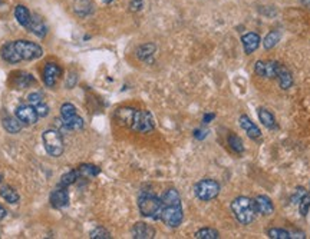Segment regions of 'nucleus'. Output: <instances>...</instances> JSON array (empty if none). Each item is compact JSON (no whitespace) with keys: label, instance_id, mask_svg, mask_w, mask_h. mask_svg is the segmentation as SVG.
<instances>
[{"label":"nucleus","instance_id":"44","mask_svg":"<svg viewBox=\"0 0 310 239\" xmlns=\"http://www.w3.org/2000/svg\"><path fill=\"white\" fill-rule=\"evenodd\" d=\"M3 3H4V0H0V6H3Z\"/></svg>","mask_w":310,"mask_h":239},{"label":"nucleus","instance_id":"11","mask_svg":"<svg viewBox=\"0 0 310 239\" xmlns=\"http://www.w3.org/2000/svg\"><path fill=\"white\" fill-rule=\"evenodd\" d=\"M280 63L273 62V60H269V62H263V60H259L254 66V72L257 73L261 77H269V79H273V77H277V72L280 69Z\"/></svg>","mask_w":310,"mask_h":239},{"label":"nucleus","instance_id":"9","mask_svg":"<svg viewBox=\"0 0 310 239\" xmlns=\"http://www.w3.org/2000/svg\"><path fill=\"white\" fill-rule=\"evenodd\" d=\"M14 115L25 125H35L37 122V119H39V115H37L36 109L32 105H22V106H19L14 111Z\"/></svg>","mask_w":310,"mask_h":239},{"label":"nucleus","instance_id":"37","mask_svg":"<svg viewBox=\"0 0 310 239\" xmlns=\"http://www.w3.org/2000/svg\"><path fill=\"white\" fill-rule=\"evenodd\" d=\"M144 6V0H131V12H139Z\"/></svg>","mask_w":310,"mask_h":239},{"label":"nucleus","instance_id":"40","mask_svg":"<svg viewBox=\"0 0 310 239\" xmlns=\"http://www.w3.org/2000/svg\"><path fill=\"white\" fill-rule=\"evenodd\" d=\"M214 118H215V115L214 114L204 115V118H203V122H204V123H210V120H212Z\"/></svg>","mask_w":310,"mask_h":239},{"label":"nucleus","instance_id":"38","mask_svg":"<svg viewBox=\"0 0 310 239\" xmlns=\"http://www.w3.org/2000/svg\"><path fill=\"white\" fill-rule=\"evenodd\" d=\"M305 193H306V192H305V189L303 188L298 189V190H296V193L293 195V202H295V203H299V201L302 199V196H303Z\"/></svg>","mask_w":310,"mask_h":239},{"label":"nucleus","instance_id":"3","mask_svg":"<svg viewBox=\"0 0 310 239\" xmlns=\"http://www.w3.org/2000/svg\"><path fill=\"white\" fill-rule=\"evenodd\" d=\"M138 208L142 216L151 219H160L162 211L161 198H157L151 193H142L138 199Z\"/></svg>","mask_w":310,"mask_h":239},{"label":"nucleus","instance_id":"19","mask_svg":"<svg viewBox=\"0 0 310 239\" xmlns=\"http://www.w3.org/2000/svg\"><path fill=\"white\" fill-rule=\"evenodd\" d=\"M14 17H16V20H17V23L20 26H23V27H29L30 25V20H32V14L29 12V9L23 6V4H17L16 7H14Z\"/></svg>","mask_w":310,"mask_h":239},{"label":"nucleus","instance_id":"15","mask_svg":"<svg viewBox=\"0 0 310 239\" xmlns=\"http://www.w3.org/2000/svg\"><path fill=\"white\" fill-rule=\"evenodd\" d=\"M131 232H132V238L135 239H151L154 238V235H155L154 228L149 227L147 224H144V222H137L132 227Z\"/></svg>","mask_w":310,"mask_h":239},{"label":"nucleus","instance_id":"8","mask_svg":"<svg viewBox=\"0 0 310 239\" xmlns=\"http://www.w3.org/2000/svg\"><path fill=\"white\" fill-rule=\"evenodd\" d=\"M196 196L201 201H211L218 196L220 193V183L214 179H201L194 188Z\"/></svg>","mask_w":310,"mask_h":239},{"label":"nucleus","instance_id":"30","mask_svg":"<svg viewBox=\"0 0 310 239\" xmlns=\"http://www.w3.org/2000/svg\"><path fill=\"white\" fill-rule=\"evenodd\" d=\"M75 12L79 16H87L91 13V1L89 0H76L75 1Z\"/></svg>","mask_w":310,"mask_h":239},{"label":"nucleus","instance_id":"43","mask_svg":"<svg viewBox=\"0 0 310 239\" xmlns=\"http://www.w3.org/2000/svg\"><path fill=\"white\" fill-rule=\"evenodd\" d=\"M103 1H105V3H106V4H108V3H112V1H113V0H103Z\"/></svg>","mask_w":310,"mask_h":239},{"label":"nucleus","instance_id":"29","mask_svg":"<svg viewBox=\"0 0 310 239\" xmlns=\"http://www.w3.org/2000/svg\"><path fill=\"white\" fill-rule=\"evenodd\" d=\"M197 239H217L220 238V235H218V232L215 231V229H212V228H203V229H200L196 232V235H194Z\"/></svg>","mask_w":310,"mask_h":239},{"label":"nucleus","instance_id":"26","mask_svg":"<svg viewBox=\"0 0 310 239\" xmlns=\"http://www.w3.org/2000/svg\"><path fill=\"white\" fill-rule=\"evenodd\" d=\"M257 114H259L260 122L266 126V127H270V129H274V127H276V119H274V116L272 115V112H269L267 109L260 108Z\"/></svg>","mask_w":310,"mask_h":239},{"label":"nucleus","instance_id":"2","mask_svg":"<svg viewBox=\"0 0 310 239\" xmlns=\"http://www.w3.org/2000/svg\"><path fill=\"white\" fill-rule=\"evenodd\" d=\"M231 211L234 212L237 221L243 225L251 224L256 219V214H257L254 201H251L247 196H238L231 202Z\"/></svg>","mask_w":310,"mask_h":239},{"label":"nucleus","instance_id":"1","mask_svg":"<svg viewBox=\"0 0 310 239\" xmlns=\"http://www.w3.org/2000/svg\"><path fill=\"white\" fill-rule=\"evenodd\" d=\"M162 211L161 219L162 222L170 228H177L181 225L184 214L181 206V198L177 189H168L162 195Z\"/></svg>","mask_w":310,"mask_h":239},{"label":"nucleus","instance_id":"20","mask_svg":"<svg viewBox=\"0 0 310 239\" xmlns=\"http://www.w3.org/2000/svg\"><path fill=\"white\" fill-rule=\"evenodd\" d=\"M277 79H279V83H280V88L287 90L289 88H292L293 85V76L290 73L289 69H286L285 66L282 64L279 72H277Z\"/></svg>","mask_w":310,"mask_h":239},{"label":"nucleus","instance_id":"6","mask_svg":"<svg viewBox=\"0 0 310 239\" xmlns=\"http://www.w3.org/2000/svg\"><path fill=\"white\" fill-rule=\"evenodd\" d=\"M154 127H155V122H154L152 115L149 114L148 111L135 109L129 129H132L134 132H138V133H149L151 130H154Z\"/></svg>","mask_w":310,"mask_h":239},{"label":"nucleus","instance_id":"31","mask_svg":"<svg viewBox=\"0 0 310 239\" xmlns=\"http://www.w3.org/2000/svg\"><path fill=\"white\" fill-rule=\"evenodd\" d=\"M269 237L272 239H290L292 238V232H287L285 229L280 228H272L269 229Z\"/></svg>","mask_w":310,"mask_h":239},{"label":"nucleus","instance_id":"16","mask_svg":"<svg viewBox=\"0 0 310 239\" xmlns=\"http://www.w3.org/2000/svg\"><path fill=\"white\" fill-rule=\"evenodd\" d=\"M0 56H1V59H3V60H6L7 63L22 62L20 56L17 55V52H16V49H14L13 42H7L6 45H3V46H1V49H0Z\"/></svg>","mask_w":310,"mask_h":239},{"label":"nucleus","instance_id":"36","mask_svg":"<svg viewBox=\"0 0 310 239\" xmlns=\"http://www.w3.org/2000/svg\"><path fill=\"white\" fill-rule=\"evenodd\" d=\"M27 101H29V103H30L32 106H36L37 103L43 102V96H42V93H39V92H35V93H30V95H29Z\"/></svg>","mask_w":310,"mask_h":239},{"label":"nucleus","instance_id":"42","mask_svg":"<svg viewBox=\"0 0 310 239\" xmlns=\"http://www.w3.org/2000/svg\"><path fill=\"white\" fill-rule=\"evenodd\" d=\"M300 4L306 9H310V0H300Z\"/></svg>","mask_w":310,"mask_h":239},{"label":"nucleus","instance_id":"12","mask_svg":"<svg viewBox=\"0 0 310 239\" xmlns=\"http://www.w3.org/2000/svg\"><path fill=\"white\" fill-rule=\"evenodd\" d=\"M50 203L53 208H65L68 203H69V192H68V188L66 186H61L59 188L53 189L52 193H50Z\"/></svg>","mask_w":310,"mask_h":239},{"label":"nucleus","instance_id":"7","mask_svg":"<svg viewBox=\"0 0 310 239\" xmlns=\"http://www.w3.org/2000/svg\"><path fill=\"white\" fill-rule=\"evenodd\" d=\"M61 119L66 129L79 130L84 127V119L76 114V108L69 102L63 103L61 106Z\"/></svg>","mask_w":310,"mask_h":239},{"label":"nucleus","instance_id":"41","mask_svg":"<svg viewBox=\"0 0 310 239\" xmlns=\"http://www.w3.org/2000/svg\"><path fill=\"white\" fill-rule=\"evenodd\" d=\"M6 215H7V211H6V209L0 205V221H1V219H4V218H6Z\"/></svg>","mask_w":310,"mask_h":239},{"label":"nucleus","instance_id":"22","mask_svg":"<svg viewBox=\"0 0 310 239\" xmlns=\"http://www.w3.org/2000/svg\"><path fill=\"white\" fill-rule=\"evenodd\" d=\"M0 196L6 202H9V203H17V202L20 201L19 193L12 186H7V185L0 188Z\"/></svg>","mask_w":310,"mask_h":239},{"label":"nucleus","instance_id":"14","mask_svg":"<svg viewBox=\"0 0 310 239\" xmlns=\"http://www.w3.org/2000/svg\"><path fill=\"white\" fill-rule=\"evenodd\" d=\"M254 206H256V211L257 214L264 215V216H269L274 212V205L270 198L260 195L254 199Z\"/></svg>","mask_w":310,"mask_h":239},{"label":"nucleus","instance_id":"10","mask_svg":"<svg viewBox=\"0 0 310 239\" xmlns=\"http://www.w3.org/2000/svg\"><path fill=\"white\" fill-rule=\"evenodd\" d=\"M61 76H62V69L59 67V64L52 62L46 63L43 69V82L48 88H55Z\"/></svg>","mask_w":310,"mask_h":239},{"label":"nucleus","instance_id":"28","mask_svg":"<svg viewBox=\"0 0 310 239\" xmlns=\"http://www.w3.org/2000/svg\"><path fill=\"white\" fill-rule=\"evenodd\" d=\"M78 178H79V172H78V169L69 171V172H66L65 175H62L59 185H61V186H66V188H68L69 185H74L75 182L78 180Z\"/></svg>","mask_w":310,"mask_h":239},{"label":"nucleus","instance_id":"35","mask_svg":"<svg viewBox=\"0 0 310 239\" xmlns=\"http://www.w3.org/2000/svg\"><path fill=\"white\" fill-rule=\"evenodd\" d=\"M35 109H36L37 115H39V118H46L48 115H49V106L45 103V102H40V103H37L36 106H35Z\"/></svg>","mask_w":310,"mask_h":239},{"label":"nucleus","instance_id":"34","mask_svg":"<svg viewBox=\"0 0 310 239\" xmlns=\"http://www.w3.org/2000/svg\"><path fill=\"white\" fill-rule=\"evenodd\" d=\"M91 238L92 239H109L111 238V234L105 229V228H95L92 232H91Z\"/></svg>","mask_w":310,"mask_h":239},{"label":"nucleus","instance_id":"17","mask_svg":"<svg viewBox=\"0 0 310 239\" xmlns=\"http://www.w3.org/2000/svg\"><path fill=\"white\" fill-rule=\"evenodd\" d=\"M241 42H243V46H244V52L247 55H251L254 51H257V48L260 46L261 39L257 33H253L250 32L247 35H244L241 38Z\"/></svg>","mask_w":310,"mask_h":239},{"label":"nucleus","instance_id":"24","mask_svg":"<svg viewBox=\"0 0 310 239\" xmlns=\"http://www.w3.org/2000/svg\"><path fill=\"white\" fill-rule=\"evenodd\" d=\"M3 127L9 132V133H19L22 129V122L17 118H4L3 119Z\"/></svg>","mask_w":310,"mask_h":239},{"label":"nucleus","instance_id":"4","mask_svg":"<svg viewBox=\"0 0 310 239\" xmlns=\"http://www.w3.org/2000/svg\"><path fill=\"white\" fill-rule=\"evenodd\" d=\"M42 142L45 146V151L53 158H59L65 151L62 133L56 129H48L42 133Z\"/></svg>","mask_w":310,"mask_h":239},{"label":"nucleus","instance_id":"27","mask_svg":"<svg viewBox=\"0 0 310 239\" xmlns=\"http://www.w3.org/2000/svg\"><path fill=\"white\" fill-rule=\"evenodd\" d=\"M279 40H280V32L272 30L266 35V38L263 40V45H264L266 49H273L274 46L279 43Z\"/></svg>","mask_w":310,"mask_h":239},{"label":"nucleus","instance_id":"13","mask_svg":"<svg viewBox=\"0 0 310 239\" xmlns=\"http://www.w3.org/2000/svg\"><path fill=\"white\" fill-rule=\"evenodd\" d=\"M27 30L30 33L36 35L37 38H45L48 33V27L39 14H32V20H30V25L27 27Z\"/></svg>","mask_w":310,"mask_h":239},{"label":"nucleus","instance_id":"23","mask_svg":"<svg viewBox=\"0 0 310 239\" xmlns=\"http://www.w3.org/2000/svg\"><path fill=\"white\" fill-rule=\"evenodd\" d=\"M33 83H35V77L32 75H27V73H19L13 79V85L19 89L29 88Z\"/></svg>","mask_w":310,"mask_h":239},{"label":"nucleus","instance_id":"18","mask_svg":"<svg viewBox=\"0 0 310 239\" xmlns=\"http://www.w3.org/2000/svg\"><path fill=\"white\" fill-rule=\"evenodd\" d=\"M240 126L246 130V133L248 135V138L257 139L261 136L260 129L254 125V122H251V119H250L248 116H246V115L240 116Z\"/></svg>","mask_w":310,"mask_h":239},{"label":"nucleus","instance_id":"39","mask_svg":"<svg viewBox=\"0 0 310 239\" xmlns=\"http://www.w3.org/2000/svg\"><path fill=\"white\" fill-rule=\"evenodd\" d=\"M194 136L197 139H204L207 136V132H206V130H201V129H197V130L194 132Z\"/></svg>","mask_w":310,"mask_h":239},{"label":"nucleus","instance_id":"5","mask_svg":"<svg viewBox=\"0 0 310 239\" xmlns=\"http://www.w3.org/2000/svg\"><path fill=\"white\" fill-rule=\"evenodd\" d=\"M14 49L17 52V55L20 56L22 60H36L39 58L43 56V49L42 46H39L35 42L30 40H14L13 42Z\"/></svg>","mask_w":310,"mask_h":239},{"label":"nucleus","instance_id":"25","mask_svg":"<svg viewBox=\"0 0 310 239\" xmlns=\"http://www.w3.org/2000/svg\"><path fill=\"white\" fill-rule=\"evenodd\" d=\"M78 172H79V177H85V178H92V177H98L101 172V169L95 165H79L78 166Z\"/></svg>","mask_w":310,"mask_h":239},{"label":"nucleus","instance_id":"32","mask_svg":"<svg viewBox=\"0 0 310 239\" xmlns=\"http://www.w3.org/2000/svg\"><path fill=\"white\" fill-rule=\"evenodd\" d=\"M309 209H310V192H306V193L302 196V199L299 201V211H300V215H302V216H306V215L309 214Z\"/></svg>","mask_w":310,"mask_h":239},{"label":"nucleus","instance_id":"21","mask_svg":"<svg viewBox=\"0 0 310 239\" xmlns=\"http://www.w3.org/2000/svg\"><path fill=\"white\" fill-rule=\"evenodd\" d=\"M155 51H157V48H155L154 43H145V45L139 46L137 49L138 59L144 60V62H148L149 59H151V56L155 53Z\"/></svg>","mask_w":310,"mask_h":239},{"label":"nucleus","instance_id":"33","mask_svg":"<svg viewBox=\"0 0 310 239\" xmlns=\"http://www.w3.org/2000/svg\"><path fill=\"white\" fill-rule=\"evenodd\" d=\"M228 145H230L231 151H234L236 153H241V152L244 151L243 140L238 138V136H236V135H231V136L228 138Z\"/></svg>","mask_w":310,"mask_h":239}]
</instances>
